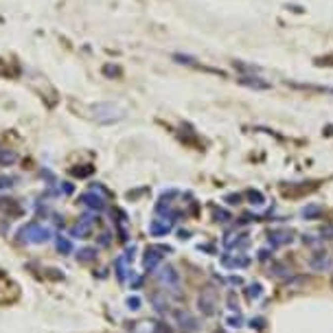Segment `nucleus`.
Here are the masks:
<instances>
[{
    "label": "nucleus",
    "mask_w": 333,
    "mask_h": 333,
    "mask_svg": "<svg viewBox=\"0 0 333 333\" xmlns=\"http://www.w3.org/2000/svg\"><path fill=\"white\" fill-rule=\"evenodd\" d=\"M175 322L180 325V329L182 331H195L198 329V320H195V318L191 316L189 311H184V309L175 311Z\"/></svg>",
    "instance_id": "7ed1b4c3"
},
{
    "label": "nucleus",
    "mask_w": 333,
    "mask_h": 333,
    "mask_svg": "<svg viewBox=\"0 0 333 333\" xmlns=\"http://www.w3.org/2000/svg\"><path fill=\"white\" fill-rule=\"evenodd\" d=\"M160 259H163V256L156 254L154 250H149V252H147V256H145V265H147V267H156V265L160 263Z\"/></svg>",
    "instance_id": "0eeeda50"
},
{
    "label": "nucleus",
    "mask_w": 333,
    "mask_h": 333,
    "mask_svg": "<svg viewBox=\"0 0 333 333\" xmlns=\"http://www.w3.org/2000/svg\"><path fill=\"white\" fill-rule=\"evenodd\" d=\"M198 307H200V311L204 316H213L215 311H217V296H215V291H202L200 294V298H198Z\"/></svg>",
    "instance_id": "f03ea898"
},
{
    "label": "nucleus",
    "mask_w": 333,
    "mask_h": 333,
    "mask_svg": "<svg viewBox=\"0 0 333 333\" xmlns=\"http://www.w3.org/2000/svg\"><path fill=\"white\" fill-rule=\"evenodd\" d=\"M270 259V254H267V250H261L259 252V261H267Z\"/></svg>",
    "instance_id": "4468645a"
},
{
    "label": "nucleus",
    "mask_w": 333,
    "mask_h": 333,
    "mask_svg": "<svg viewBox=\"0 0 333 333\" xmlns=\"http://www.w3.org/2000/svg\"><path fill=\"white\" fill-rule=\"evenodd\" d=\"M302 244H305V246H311V248H316V246L320 244V239H314V235H302Z\"/></svg>",
    "instance_id": "9b49d317"
},
{
    "label": "nucleus",
    "mask_w": 333,
    "mask_h": 333,
    "mask_svg": "<svg viewBox=\"0 0 333 333\" xmlns=\"http://www.w3.org/2000/svg\"><path fill=\"white\" fill-rule=\"evenodd\" d=\"M318 215H320V206H309L302 210V217H307V219H316Z\"/></svg>",
    "instance_id": "9d476101"
},
{
    "label": "nucleus",
    "mask_w": 333,
    "mask_h": 333,
    "mask_svg": "<svg viewBox=\"0 0 333 333\" xmlns=\"http://www.w3.org/2000/svg\"><path fill=\"white\" fill-rule=\"evenodd\" d=\"M221 263H224L226 267H248L250 265V256L246 254H226L224 259H221Z\"/></svg>",
    "instance_id": "20e7f679"
},
{
    "label": "nucleus",
    "mask_w": 333,
    "mask_h": 333,
    "mask_svg": "<svg viewBox=\"0 0 333 333\" xmlns=\"http://www.w3.org/2000/svg\"><path fill=\"white\" fill-rule=\"evenodd\" d=\"M283 274H290L283 263H272L270 265V276H283Z\"/></svg>",
    "instance_id": "6e6552de"
},
{
    "label": "nucleus",
    "mask_w": 333,
    "mask_h": 333,
    "mask_svg": "<svg viewBox=\"0 0 333 333\" xmlns=\"http://www.w3.org/2000/svg\"><path fill=\"white\" fill-rule=\"evenodd\" d=\"M285 244H291V235L285 233V230H274V233H270V246L272 248H281V246Z\"/></svg>",
    "instance_id": "39448f33"
},
{
    "label": "nucleus",
    "mask_w": 333,
    "mask_h": 333,
    "mask_svg": "<svg viewBox=\"0 0 333 333\" xmlns=\"http://www.w3.org/2000/svg\"><path fill=\"white\" fill-rule=\"evenodd\" d=\"M160 281H163L165 285H178L180 276H178V272H175L173 267L166 265V267H163V272H160Z\"/></svg>",
    "instance_id": "423d86ee"
},
{
    "label": "nucleus",
    "mask_w": 333,
    "mask_h": 333,
    "mask_svg": "<svg viewBox=\"0 0 333 333\" xmlns=\"http://www.w3.org/2000/svg\"><path fill=\"white\" fill-rule=\"evenodd\" d=\"M263 318H254V320H250V327L252 329H263Z\"/></svg>",
    "instance_id": "f8f14e48"
},
{
    "label": "nucleus",
    "mask_w": 333,
    "mask_h": 333,
    "mask_svg": "<svg viewBox=\"0 0 333 333\" xmlns=\"http://www.w3.org/2000/svg\"><path fill=\"white\" fill-rule=\"evenodd\" d=\"M248 296H250V300H256V298H261V296H263V287H261L259 283L250 285V290H248Z\"/></svg>",
    "instance_id": "1a4fd4ad"
},
{
    "label": "nucleus",
    "mask_w": 333,
    "mask_h": 333,
    "mask_svg": "<svg viewBox=\"0 0 333 333\" xmlns=\"http://www.w3.org/2000/svg\"><path fill=\"white\" fill-rule=\"evenodd\" d=\"M307 265H309L311 272H327L331 270V256L327 250H314V254H309L307 259Z\"/></svg>",
    "instance_id": "f257e3e1"
},
{
    "label": "nucleus",
    "mask_w": 333,
    "mask_h": 333,
    "mask_svg": "<svg viewBox=\"0 0 333 333\" xmlns=\"http://www.w3.org/2000/svg\"><path fill=\"white\" fill-rule=\"evenodd\" d=\"M322 239H333V226H327V228H322Z\"/></svg>",
    "instance_id": "ddd939ff"
}]
</instances>
